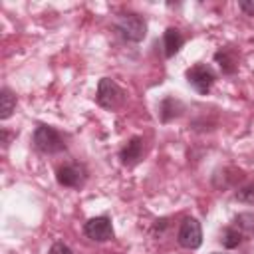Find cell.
<instances>
[{
    "label": "cell",
    "mask_w": 254,
    "mask_h": 254,
    "mask_svg": "<svg viewBox=\"0 0 254 254\" xmlns=\"http://www.w3.org/2000/svg\"><path fill=\"white\" fill-rule=\"evenodd\" d=\"M32 143L44 155H56V153H62L65 149L64 137L50 125H38L36 131H34Z\"/></svg>",
    "instance_id": "cell-1"
},
{
    "label": "cell",
    "mask_w": 254,
    "mask_h": 254,
    "mask_svg": "<svg viewBox=\"0 0 254 254\" xmlns=\"http://www.w3.org/2000/svg\"><path fill=\"white\" fill-rule=\"evenodd\" d=\"M115 30L127 42H141L147 36V22L139 14H121L115 22Z\"/></svg>",
    "instance_id": "cell-2"
},
{
    "label": "cell",
    "mask_w": 254,
    "mask_h": 254,
    "mask_svg": "<svg viewBox=\"0 0 254 254\" xmlns=\"http://www.w3.org/2000/svg\"><path fill=\"white\" fill-rule=\"evenodd\" d=\"M95 99H97V103L103 109H117L123 103V99H125V91L111 77H101L99 79V85H97Z\"/></svg>",
    "instance_id": "cell-3"
},
{
    "label": "cell",
    "mask_w": 254,
    "mask_h": 254,
    "mask_svg": "<svg viewBox=\"0 0 254 254\" xmlns=\"http://www.w3.org/2000/svg\"><path fill=\"white\" fill-rule=\"evenodd\" d=\"M185 75H187L189 85H192L200 95H206L210 91V87L214 85V81H216V75H214L212 67L204 65V64H196V65L189 67Z\"/></svg>",
    "instance_id": "cell-4"
},
{
    "label": "cell",
    "mask_w": 254,
    "mask_h": 254,
    "mask_svg": "<svg viewBox=\"0 0 254 254\" xmlns=\"http://www.w3.org/2000/svg\"><path fill=\"white\" fill-rule=\"evenodd\" d=\"M56 179L62 187H67V189H79L85 185L87 181V169L81 165V163H65L58 169L56 173Z\"/></svg>",
    "instance_id": "cell-5"
},
{
    "label": "cell",
    "mask_w": 254,
    "mask_h": 254,
    "mask_svg": "<svg viewBox=\"0 0 254 254\" xmlns=\"http://www.w3.org/2000/svg\"><path fill=\"white\" fill-rule=\"evenodd\" d=\"M179 244L183 248H189V250H196L200 244H202V228H200V222L192 216H187L181 226H179Z\"/></svg>",
    "instance_id": "cell-6"
},
{
    "label": "cell",
    "mask_w": 254,
    "mask_h": 254,
    "mask_svg": "<svg viewBox=\"0 0 254 254\" xmlns=\"http://www.w3.org/2000/svg\"><path fill=\"white\" fill-rule=\"evenodd\" d=\"M83 232L89 240L93 242H107L113 238V224L111 218L101 214V216H93L83 224Z\"/></svg>",
    "instance_id": "cell-7"
},
{
    "label": "cell",
    "mask_w": 254,
    "mask_h": 254,
    "mask_svg": "<svg viewBox=\"0 0 254 254\" xmlns=\"http://www.w3.org/2000/svg\"><path fill=\"white\" fill-rule=\"evenodd\" d=\"M145 141L141 137H131L123 149L119 151V159H121V165L125 167H135L141 159H143V151H145Z\"/></svg>",
    "instance_id": "cell-8"
},
{
    "label": "cell",
    "mask_w": 254,
    "mask_h": 254,
    "mask_svg": "<svg viewBox=\"0 0 254 254\" xmlns=\"http://www.w3.org/2000/svg\"><path fill=\"white\" fill-rule=\"evenodd\" d=\"M185 44V38L183 34L177 30V28H167L165 34H163V48H165V56L167 58H173Z\"/></svg>",
    "instance_id": "cell-9"
},
{
    "label": "cell",
    "mask_w": 254,
    "mask_h": 254,
    "mask_svg": "<svg viewBox=\"0 0 254 254\" xmlns=\"http://www.w3.org/2000/svg\"><path fill=\"white\" fill-rule=\"evenodd\" d=\"M214 62L218 64V67L222 69V73H234L238 69V56L236 52L228 50V48H222L214 54Z\"/></svg>",
    "instance_id": "cell-10"
},
{
    "label": "cell",
    "mask_w": 254,
    "mask_h": 254,
    "mask_svg": "<svg viewBox=\"0 0 254 254\" xmlns=\"http://www.w3.org/2000/svg\"><path fill=\"white\" fill-rule=\"evenodd\" d=\"M181 111H183V103L179 99H175V97H165L161 101V105H159V115H161V121H165V123L175 119V117H179Z\"/></svg>",
    "instance_id": "cell-11"
},
{
    "label": "cell",
    "mask_w": 254,
    "mask_h": 254,
    "mask_svg": "<svg viewBox=\"0 0 254 254\" xmlns=\"http://www.w3.org/2000/svg\"><path fill=\"white\" fill-rule=\"evenodd\" d=\"M14 109H16V95L8 87H4L0 91V119L2 121L8 119L14 113Z\"/></svg>",
    "instance_id": "cell-12"
},
{
    "label": "cell",
    "mask_w": 254,
    "mask_h": 254,
    "mask_svg": "<svg viewBox=\"0 0 254 254\" xmlns=\"http://www.w3.org/2000/svg\"><path fill=\"white\" fill-rule=\"evenodd\" d=\"M242 240V232L238 228H232V226H226L222 232H220V242L224 248H236Z\"/></svg>",
    "instance_id": "cell-13"
},
{
    "label": "cell",
    "mask_w": 254,
    "mask_h": 254,
    "mask_svg": "<svg viewBox=\"0 0 254 254\" xmlns=\"http://www.w3.org/2000/svg\"><path fill=\"white\" fill-rule=\"evenodd\" d=\"M236 226L244 232H254V214L252 212H242L236 216Z\"/></svg>",
    "instance_id": "cell-14"
},
{
    "label": "cell",
    "mask_w": 254,
    "mask_h": 254,
    "mask_svg": "<svg viewBox=\"0 0 254 254\" xmlns=\"http://www.w3.org/2000/svg\"><path fill=\"white\" fill-rule=\"evenodd\" d=\"M234 196H236V200H240V202L254 204V183H248V185H244L242 189H238V192H236Z\"/></svg>",
    "instance_id": "cell-15"
},
{
    "label": "cell",
    "mask_w": 254,
    "mask_h": 254,
    "mask_svg": "<svg viewBox=\"0 0 254 254\" xmlns=\"http://www.w3.org/2000/svg\"><path fill=\"white\" fill-rule=\"evenodd\" d=\"M48 254H73V250L64 242H54L52 248L48 250Z\"/></svg>",
    "instance_id": "cell-16"
},
{
    "label": "cell",
    "mask_w": 254,
    "mask_h": 254,
    "mask_svg": "<svg viewBox=\"0 0 254 254\" xmlns=\"http://www.w3.org/2000/svg\"><path fill=\"white\" fill-rule=\"evenodd\" d=\"M238 6L246 16H254V0H240Z\"/></svg>",
    "instance_id": "cell-17"
},
{
    "label": "cell",
    "mask_w": 254,
    "mask_h": 254,
    "mask_svg": "<svg viewBox=\"0 0 254 254\" xmlns=\"http://www.w3.org/2000/svg\"><path fill=\"white\" fill-rule=\"evenodd\" d=\"M214 254H218V252H214Z\"/></svg>",
    "instance_id": "cell-18"
}]
</instances>
